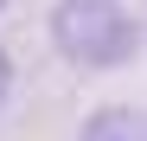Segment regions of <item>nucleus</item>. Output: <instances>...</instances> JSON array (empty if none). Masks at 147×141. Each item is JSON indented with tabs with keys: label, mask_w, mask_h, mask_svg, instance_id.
Masks as SVG:
<instances>
[{
	"label": "nucleus",
	"mask_w": 147,
	"mask_h": 141,
	"mask_svg": "<svg viewBox=\"0 0 147 141\" xmlns=\"http://www.w3.org/2000/svg\"><path fill=\"white\" fill-rule=\"evenodd\" d=\"M7 96H13V58H7V45H0V109H7Z\"/></svg>",
	"instance_id": "3"
},
{
	"label": "nucleus",
	"mask_w": 147,
	"mask_h": 141,
	"mask_svg": "<svg viewBox=\"0 0 147 141\" xmlns=\"http://www.w3.org/2000/svg\"><path fill=\"white\" fill-rule=\"evenodd\" d=\"M77 141H147V122H141V109L115 103V109H96L77 128Z\"/></svg>",
	"instance_id": "2"
},
{
	"label": "nucleus",
	"mask_w": 147,
	"mask_h": 141,
	"mask_svg": "<svg viewBox=\"0 0 147 141\" xmlns=\"http://www.w3.org/2000/svg\"><path fill=\"white\" fill-rule=\"evenodd\" d=\"M51 39L70 64L109 70V64H128L141 52V19H134L128 0H58Z\"/></svg>",
	"instance_id": "1"
}]
</instances>
